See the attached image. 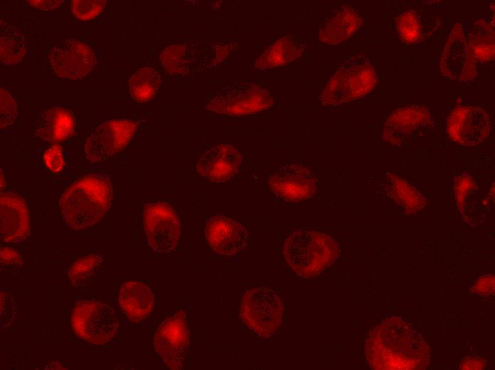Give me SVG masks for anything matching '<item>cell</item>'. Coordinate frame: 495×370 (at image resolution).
Here are the masks:
<instances>
[{
	"instance_id": "cell-1",
	"label": "cell",
	"mask_w": 495,
	"mask_h": 370,
	"mask_svg": "<svg viewBox=\"0 0 495 370\" xmlns=\"http://www.w3.org/2000/svg\"><path fill=\"white\" fill-rule=\"evenodd\" d=\"M112 186L103 174H87L71 183L61 194L59 208L63 222L74 231L100 223L110 210Z\"/></svg>"
},
{
	"instance_id": "cell-2",
	"label": "cell",
	"mask_w": 495,
	"mask_h": 370,
	"mask_svg": "<svg viewBox=\"0 0 495 370\" xmlns=\"http://www.w3.org/2000/svg\"><path fill=\"white\" fill-rule=\"evenodd\" d=\"M283 254L288 265L298 275H316L338 257L339 248L329 236L311 230H299L284 241Z\"/></svg>"
},
{
	"instance_id": "cell-3",
	"label": "cell",
	"mask_w": 495,
	"mask_h": 370,
	"mask_svg": "<svg viewBox=\"0 0 495 370\" xmlns=\"http://www.w3.org/2000/svg\"><path fill=\"white\" fill-rule=\"evenodd\" d=\"M377 77L363 53L345 60L325 85L320 102L324 107H338L361 98L375 88Z\"/></svg>"
},
{
	"instance_id": "cell-4",
	"label": "cell",
	"mask_w": 495,
	"mask_h": 370,
	"mask_svg": "<svg viewBox=\"0 0 495 370\" xmlns=\"http://www.w3.org/2000/svg\"><path fill=\"white\" fill-rule=\"evenodd\" d=\"M70 324L80 339L93 346L108 344L119 327L115 308L95 300L78 301L71 313Z\"/></svg>"
},
{
	"instance_id": "cell-5",
	"label": "cell",
	"mask_w": 495,
	"mask_h": 370,
	"mask_svg": "<svg viewBox=\"0 0 495 370\" xmlns=\"http://www.w3.org/2000/svg\"><path fill=\"white\" fill-rule=\"evenodd\" d=\"M274 103L272 93L254 81L238 80L223 86L206 104L210 112L241 116L258 112Z\"/></svg>"
},
{
	"instance_id": "cell-6",
	"label": "cell",
	"mask_w": 495,
	"mask_h": 370,
	"mask_svg": "<svg viewBox=\"0 0 495 370\" xmlns=\"http://www.w3.org/2000/svg\"><path fill=\"white\" fill-rule=\"evenodd\" d=\"M283 303L274 290L257 287L246 291L241 300L240 317L246 325L262 337L275 332L282 323Z\"/></svg>"
},
{
	"instance_id": "cell-7",
	"label": "cell",
	"mask_w": 495,
	"mask_h": 370,
	"mask_svg": "<svg viewBox=\"0 0 495 370\" xmlns=\"http://www.w3.org/2000/svg\"><path fill=\"white\" fill-rule=\"evenodd\" d=\"M143 227L147 244L156 254L174 250L181 235L179 217L169 203L156 201L144 204Z\"/></svg>"
},
{
	"instance_id": "cell-8",
	"label": "cell",
	"mask_w": 495,
	"mask_h": 370,
	"mask_svg": "<svg viewBox=\"0 0 495 370\" xmlns=\"http://www.w3.org/2000/svg\"><path fill=\"white\" fill-rule=\"evenodd\" d=\"M137 128L136 122L127 119L110 120L98 125L85 141V158L90 164L106 162L126 147Z\"/></svg>"
},
{
	"instance_id": "cell-9",
	"label": "cell",
	"mask_w": 495,
	"mask_h": 370,
	"mask_svg": "<svg viewBox=\"0 0 495 370\" xmlns=\"http://www.w3.org/2000/svg\"><path fill=\"white\" fill-rule=\"evenodd\" d=\"M190 344V332L186 313L179 310L165 319L154 336V351L165 364L173 370L184 366Z\"/></svg>"
},
{
	"instance_id": "cell-10",
	"label": "cell",
	"mask_w": 495,
	"mask_h": 370,
	"mask_svg": "<svg viewBox=\"0 0 495 370\" xmlns=\"http://www.w3.org/2000/svg\"><path fill=\"white\" fill-rule=\"evenodd\" d=\"M491 120L487 112L475 105L454 107L446 121V131L455 143L464 147H474L489 136Z\"/></svg>"
},
{
	"instance_id": "cell-11",
	"label": "cell",
	"mask_w": 495,
	"mask_h": 370,
	"mask_svg": "<svg viewBox=\"0 0 495 370\" xmlns=\"http://www.w3.org/2000/svg\"><path fill=\"white\" fill-rule=\"evenodd\" d=\"M161 65L174 78L190 79L208 67L206 48L199 41H176L160 54Z\"/></svg>"
},
{
	"instance_id": "cell-12",
	"label": "cell",
	"mask_w": 495,
	"mask_h": 370,
	"mask_svg": "<svg viewBox=\"0 0 495 370\" xmlns=\"http://www.w3.org/2000/svg\"><path fill=\"white\" fill-rule=\"evenodd\" d=\"M47 59L58 76L74 80L90 73L95 63L92 49L81 41L70 38L51 48Z\"/></svg>"
},
{
	"instance_id": "cell-13",
	"label": "cell",
	"mask_w": 495,
	"mask_h": 370,
	"mask_svg": "<svg viewBox=\"0 0 495 370\" xmlns=\"http://www.w3.org/2000/svg\"><path fill=\"white\" fill-rule=\"evenodd\" d=\"M476 63L462 25H454L440 58L442 75L448 79L468 83L476 77Z\"/></svg>"
},
{
	"instance_id": "cell-14",
	"label": "cell",
	"mask_w": 495,
	"mask_h": 370,
	"mask_svg": "<svg viewBox=\"0 0 495 370\" xmlns=\"http://www.w3.org/2000/svg\"><path fill=\"white\" fill-rule=\"evenodd\" d=\"M273 193L287 201L297 202L312 197L316 177L307 167L298 164L281 166L269 179Z\"/></svg>"
},
{
	"instance_id": "cell-15",
	"label": "cell",
	"mask_w": 495,
	"mask_h": 370,
	"mask_svg": "<svg viewBox=\"0 0 495 370\" xmlns=\"http://www.w3.org/2000/svg\"><path fill=\"white\" fill-rule=\"evenodd\" d=\"M434 120L424 106L410 105L398 109L385 120L383 138L394 146H400L410 137L429 129Z\"/></svg>"
},
{
	"instance_id": "cell-16",
	"label": "cell",
	"mask_w": 495,
	"mask_h": 370,
	"mask_svg": "<svg viewBox=\"0 0 495 370\" xmlns=\"http://www.w3.org/2000/svg\"><path fill=\"white\" fill-rule=\"evenodd\" d=\"M205 236L213 250L223 255H234L246 249L250 242V234L243 225L219 215L208 219Z\"/></svg>"
},
{
	"instance_id": "cell-17",
	"label": "cell",
	"mask_w": 495,
	"mask_h": 370,
	"mask_svg": "<svg viewBox=\"0 0 495 370\" xmlns=\"http://www.w3.org/2000/svg\"><path fill=\"white\" fill-rule=\"evenodd\" d=\"M243 156L232 145L219 144L208 148L200 156L196 171L203 178L215 183L230 180L239 171Z\"/></svg>"
},
{
	"instance_id": "cell-18",
	"label": "cell",
	"mask_w": 495,
	"mask_h": 370,
	"mask_svg": "<svg viewBox=\"0 0 495 370\" xmlns=\"http://www.w3.org/2000/svg\"><path fill=\"white\" fill-rule=\"evenodd\" d=\"M29 230V211L25 199L12 191L1 192V239L5 243H19L27 238Z\"/></svg>"
},
{
	"instance_id": "cell-19",
	"label": "cell",
	"mask_w": 495,
	"mask_h": 370,
	"mask_svg": "<svg viewBox=\"0 0 495 370\" xmlns=\"http://www.w3.org/2000/svg\"><path fill=\"white\" fill-rule=\"evenodd\" d=\"M118 302L127 319L133 324H138L148 318L152 312L155 297L148 285L132 280L124 282L121 286Z\"/></svg>"
},
{
	"instance_id": "cell-20",
	"label": "cell",
	"mask_w": 495,
	"mask_h": 370,
	"mask_svg": "<svg viewBox=\"0 0 495 370\" xmlns=\"http://www.w3.org/2000/svg\"><path fill=\"white\" fill-rule=\"evenodd\" d=\"M75 119L69 110L53 107L40 113L35 122L36 138L45 142L58 143L69 138L74 132Z\"/></svg>"
},
{
	"instance_id": "cell-21",
	"label": "cell",
	"mask_w": 495,
	"mask_h": 370,
	"mask_svg": "<svg viewBox=\"0 0 495 370\" xmlns=\"http://www.w3.org/2000/svg\"><path fill=\"white\" fill-rule=\"evenodd\" d=\"M361 23V18L354 8L342 6L325 18L319 29V40L325 44L340 43L351 36Z\"/></svg>"
},
{
	"instance_id": "cell-22",
	"label": "cell",
	"mask_w": 495,
	"mask_h": 370,
	"mask_svg": "<svg viewBox=\"0 0 495 370\" xmlns=\"http://www.w3.org/2000/svg\"><path fill=\"white\" fill-rule=\"evenodd\" d=\"M304 43L294 35H286L270 45L255 61L258 70L285 65L300 58Z\"/></svg>"
},
{
	"instance_id": "cell-23",
	"label": "cell",
	"mask_w": 495,
	"mask_h": 370,
	"mask_svg": "<svg viewBox=\"0 0 495 370\" xmlns=\"http://www.w3.org/2000/svg\"><path fill=\"white\" fill-rule=\"evenodd\" d=\"M466 39L477 61H486L494 58V26L484 19L477 20L473 23Z\"/></svg>"
},
{
	"instance_id": "cell-24",
	"label": "cell",
	"mask_w": 495,
	"mask_h": 370,
	"mask_svg": "<svg viewBox=\"0 0 495 370\" xmlns=\"http://www.w3.org/2000/svg\"><path fill=\"white\" fill-rule=\"evenodd\" d=\"M161 82V75L156 70L143 67L130 77L128 82L129 94L137 102H148L156 95Z\"/></svg>"
},
{
	"instance_id": "cell-25",
	"label": "cell",
	"mask_w": 495,
	"mask_h": 370,
	"mask_svg": "<svg viewBox=\"0 0 495 370\" xmlns=\"http://www.w3.org/2000/svg\"><path fill=\"white\" fill-rule=\"evenodd\" d=\"M1 26H3L1 24ZM0 34V63L1 65L17 63L24 56L26 51L24 35L13 26L1 27Z\"/></svg>"
},
{
	"instance_id": "cell-26",
	"label": "cell",
	"mask_w": 495,
	"mask_h": 370,
	"mask_svg": "<svg viewBox=\"0 0 495 370\" xmlns=\"http://www.w3.org/2000/svg\"><path fill=\"white\" fill-rule=\"evenodd\" d=\"M383 186L385 196L406 210L417 209L425 204L424 197L416 189L396 176H390Z\"/></svg>"
},
{
	"instance_id": "cell-27",
	"label": "cell",
	"mask_w": 495,
	"mask_h": 370,
	"mask_svg": "<svg viewBox=\"0 0 495 370\" xmlns=\"http://www.w3.org/2000/svg\"><path fill=\"white\" fill-rule=\"evenodd\" d=\"M103 263L100 254L92 253L75 260L68 270V279L71 286L82 288L97 275Z\"/></svg>"
},
{
	"instance_id": "cell-28",
	"label": "cell",
	"mask_w": 495,
	"mask_h": 370,
	"mask_svg": "<svg viewBox=\"0 0 495 370\" xmlns=\"http://www.w3.org/2000/svg\"><path fill=\"white\" fill-rule=\"evenodd\" d=\"M397 31L400 38L406 43H416L422 37V26L420 17L414 10L403 12L397 20Z\"/></svg>"
},
{
	"instance_id": "cell-29",
	"label": "cell",
	"mask_w": 495,
	"mask_h": 370,
	"mask_svg": "<svg viewBox=\"0 0 495 370\" xmlns=\"http://www.w3.org/2000/svg\"><path fill=\"white\" fill-rule=\"evenodd\" d=\"M105 0H73L70 2L73 14L81 21L91 20L103 10Z\"/></svg>"
},
{
	"instance_id": "cell-30",
	"label": "cell",
	"mask_w": 495,
	"mask_h": 370,
	"mask_svg": "<svg viewBox=\"0 0 495 370\" xmlns=\"http://www.w3.org/2000/svg\"><path fill=\"white\" fill-rule=\"evenodd\" d=\"M18 116L17 103L11 94L4 88L0 89V127L12 125Z\"/></svg>"
},
{
	"instance_id": "cell-31",
	"label": "cell",
	"mask_w": 495,
	"mask_h": 370,
	"mask_svg": "<svg viewBox=\"0 0 495 370\" xmlns=\"http://www.w3.org/2000/svg\"><path fill=\"white\" fill-rule=\"evenodd\" d=\"M238 46L234 41H220L213 43L208 56V66H216L223 61Z\"/></svg>"
},
{
	"instance_id": "cell-32",
	"label": "cell",
	"mask_w": 495,
	"mask_h": 370,
	"mask_svg": "<svg viewBox=\"0 0 495 370\" xmlns=\"http://www.w3.org/2000/svg\"><path fill=\"white\" fill-rule=\"evenodd\" d=\"M43 160L48 169L53 172L60 171L65 166L62 147L53 144L48 147L43 154Z\"/></svg>"
},
{
	"instance_id": "cell-33",
	"label": "cell",
	"mask_w": 495,
	"mask_h": 370,
	"mask_svg": "<svg viewBox=\"0 0 495 370\" xmlns=\"http://www.w3.org/2000/svg\"><path fill=\"white\" fill-rule=\"evenodd\" d=\"M1 265L7 268H19L23 265L21 255L10 247H2L0 249Z\"/></svg>"
},
{
	"instance_id": "cell-34",
	"label": "cell",
	"mask_w": 495,
	"mask_h": 370,
	"mask_svg": "<svg viewBox=\"0 0 495 370\" xmlns=\"http://www.w3.org/2000/svg\"><path fill=\"white\" fill-rule=\"evenodd\" d=\"M28 4L36 9L50 11L57 9L62 3V0H29Z\"/></svg>"
},
{
	"instance_id": "cell-35",
	"label": "cell",
	"mask_w": 495,
	"mask_h": 370,
	"mask_svg": "<svg viewBox=\"0 0 495 370\" xmlns=\"http://www.w3.org/2000/svg\"><path fill=\"white\" fill-rule=\"evenodd\" d=\"M0 186H1V191H2V189L5 186V181H4V174L2 173V169H1V185H0Z\"/></svg>"
}]
</instances>
